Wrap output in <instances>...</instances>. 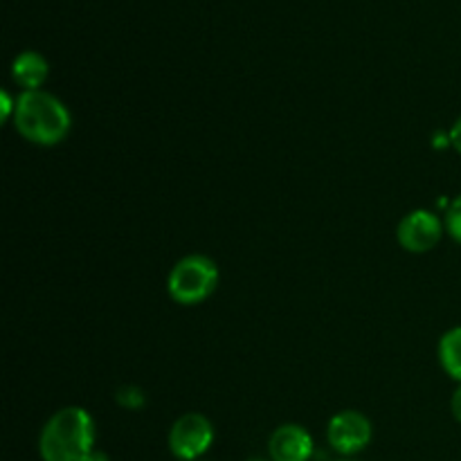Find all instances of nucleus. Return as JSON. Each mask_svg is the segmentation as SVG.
<instances>
[{
	"instance_id": "nucleus-1",
	"label": "nucleus",
	"mask_w": 461,
	"mask_h": 461,
	"mask_svg": "<svg viewBox=\"0 0 461 461\" xmlns=\"http://www.w3.org/2000/svg\"><path fill=\"white\" fill-rule=\"evenodd\" d=\"M43 461H88L95 453V421L84 408H63L41 430Z\"/></svg>"
},
{
	"instance_id": "nucleus-2",
	"label": "nucleus",
	"mask_w": 461,
	"mask_h": 461,
	"mask_svg": "<svg viewBox=\"0 0 461 461\" xmlns=\"http://www.w3.org/2000/svg\"><path fill=\"white\" fill-rule=\"evenodd\" d=\"M14 126L30 142L54 147L68 138L72 120L61 99L45 90H25L16 99Z\"/></svg>"
},
{
	"instance_id": "nucleus-3",
	"label": "nucleus",
	"mask_w": 461,
	"mask_h": 461,
	"mask_svg": "<svg viewBox=\"0 0 461 461\" xmlns=\"http://www.w3.org/2000/svg\"><path fill=\"white\" fill-rule=\"evenodd\" d=\"M219 286V268L205 255H189L171 268L167 291L176 304L194 306L205 302Z\"/></svg>"
},
{
	"instance_id": "nucleus-4",
	"label": "nucleus",
	"mask_w": 461,
	"mask_h": 461,
	"mask_svg": "<svg viewBox=\"0 0 461 461\" xmlns=\"http://www.w3.org/2000/svg\"><path fill=\"white\" fill-rule=\"evenodd\" d=\"M214 441V428L210 419L198 412H187L171 426L169 448L180 461H196L210 450Z\"/></svg>"
},
{
	"instance_id": "nucleus-5",
	"label": "nucleus",
	"mask_w": 461,
	"mask_h": 461,
	"mask_svg": "<svg viewBox=\"0 0 461 461\" xmlns=\"http://www.w3.org/2000/svg\"><path fill=\"white\" fill-rule=\"evenodd\" d=\"M327 439L331 448L340 455H356L372 441V423L365 414L356 410H345L338 412L329 421Z\"/></svg>"
},
{
	"instance_id": "nucleus-6",
	"label": "nucleus",
	"mask_w": 461,
	"mask_h": 461,
	"mask_svg": "<svg viewBox=\"0 0 461 461\" xmlns=\"http://www.w3.org/2000/svg\"><path fill=\"white\" fill-rule=\"evenodd\" d=\"M441 234H444V225L437 219L432 212L428 210H414L405 216L396 228V239L401 246L414 255H423V252L432 250L439 243Z\"/></svg>"
},
{
	"instance_id": "nucleus-7",
	"label": "nucleus",
	"mask_w": 461,
	"mask_h": 461,
	"mask_svg": "<svg viewBox=\"0 0 461 461\" xmlns=\"http://www.w3.org/2000/svg\"><path fill=\"white\" fill-rule=\"evenodd\" d=\"M268 450L273 461H309L313 455V439L302 426L286 423L273 432Z\"/></svg>"
},
{
	"instance_id": "nucleus-8",
	"label": "nucleus",
	"mask_w": 461,
	"mask_h": 461,
	"mask_svg": "<svg viewBox=\"0 0 461 461\" xmlns=\"http://www.w3.org/2000/svg\"><path fill=\"white\" fill-rule=\"evenodd\" d=\"M50 66L43 59V54L39 52H23L14 59L12 66V77L18 86H23L25 90H41V86L48 79Z\"/></svg>"
},
{
	"instance_id": "nucleus-9",
	"label": "nucleus",
	"mask_w": 461,
	"mask_h": 461,
	"mask_svg": "<svg viewBox=\"0 0 461 461\" xmlns=\"http://www.w3.org/2000/svg\"><path fill=\"white\" fill-rule=\"evenodd\" d=\"M439 360L446 374L461 383V327L444 333L439 340Z\"/></svg>"
},
{
	"instance_id": "nucleus-10",
	"label": "nucleus",
	"mask_w": 461,
	"mask_h": 461,
	"mask_svg": "<svg viewBox=\"0 0 461 461\" xmlns=\"http://www.w3.org/2000/svg\"><path fill=\"white\" fill-rule=\"evenodd\" d=\"M115 399L122 408H129V410L142 408L144 401H147L144 399V392L135 385H126V387H122V390H117Z\"/></svg>"
},
{
	"instance_id": "nucleus-11",
	"label": "nucleus",
	"mask_w": 461,
	"mask_h": 461,
	"mask_svg": "<svg viewBox=\"0 0 461 461\" xmlns=\"http://www.w3.org/2000/svg\"><path fill=\"white\" fill-rule=\"evenodd\" d=\"M446 230L455 241L461 243V194L450 203L448 212H446Z\"/></svg>"
},
{
	"instance_id": "nucleus-12",
	"label": "nucleus",
	"mask_w": 461,
	"mask_h": 461,
	"mask_svg": "<svg viewBox=\"0 0 461 461\" xmlns=\"http://www.w3.org/2000/svg\"><path fill=\"white\" fill-rule=\"evenodd\" d=\"M0 97H3V120L7 122L9 115H14V111H16V102H12V97H9L7 90H3V95H0Z\"/></svg>"
},
{
	"instance_id": "nucleus-13",
	"label": "nucleus",
	"mask_w": 461,
	"mask_h": 461,
	"mask_svg": "<svg viewBox=\"0 0 461 461\" xmlns=\"http://www.w3.org/2000/svg\"><path fill=\"white\" fill-rule=\"evenodd\" d=\"M448 138H450V144L455 147V151L461 153V117L455 122V126H453V131L448 133Z\"/></svg>"
},
{
	"instance_id": "nucleus-14",
	"label": "nucleus",
	"mask_w": 461,
	"mask_h": 461,
	"mask_svg": "<svg viewBox=\"0 0 461 461\" xmlns=\"http://www.w3.org/2000/svg\"><path fill=\"white\" fill-rule=\"evenodd\" d=\"M450 410H453V417L461 423V385L457 387V392L453 394V399H450Z\"/></svg>"
},
{
	"instance_id": "nucleus-15",
	"label": "nucleus",
	"mask_w": 461,
	"mask_h": 461,
	"mask_svg": "<svg viewBox=\"0 0 461 461\" xmlns=\"http://www.w3.org/2000/svg\"><path fill=\"white\" fill-rule=\"evenodd\" d=\"M88 461H108V457H106V455H102V453H97V450H95L93 457H90Z\"/></svg>"
},
{
	"instance_id": "nucleus-16",
	"label": "nucleus",
	"mask_w": 461,
	"mask_h": 461,
	"mask_svg": "<svg viewBox=\"0 0 461 461\" xmlns=\"http://www.w3.org/2000/svg\"><path fill=\"white\" fill-rule=\"evenodd\" d=\"M255 461H264V459H255Z\"/></svg>"
}]
</instances>
